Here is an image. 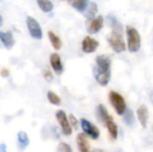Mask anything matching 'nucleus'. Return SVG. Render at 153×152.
Segmentation results:
<instances>
[{"mask_svg": "<svg viewBox=\"0 0 153 152\" xmlns=\"http://www.w3.org/2000/svg\"><path fill=\"white\" fill-rule=\"evenodd\" d=\"M96 82L101 86H107L111 79V58L106 55L96 57V66L93 68Z\"/></svg>", "mask_w": 153, "mask_h": 152, "instance_id": "f257e3e1", "label": "nucleus"}, {"mask_svg": "<svg viewBox=\"0 0 153 152\" xmlns=\"http://www.w3.org/2000/svg\"><path fill=\"white\" fill-rule=\"evenodd\" d=\"M126 36H127V47L131 53H136L141 48V35L138 30L128 25L126 26Z\"/></svg>", "mask_w": 153, "mask_h": 152, "instance_id": "f03ea898", "label": "nucleus"}, {"mask_svg": "<svg viewBox=\"0 0 153 152\" xmlns=\"http://www.w3.org/2000/svg\"><path fill=\"white\" fill-rule=\"evenodd\" d=\"M108 98L116 113L119 116H123L126 111V104L123 96L117 91L111 90L109 92Z\"/></svg>", "mask_w": 153, "mask_h": 152, "instance_id": "7ed1b4c3", "label": "nucleus"}, {"mask_svg": "<svg viewBox=\"0 0 153 152\" xmlns=\"http://www.w3.org/2000/svg\"><path fill=\"white\" fill-rule=\"evenodd\" d=\"M108 42L116 53H122L126 50V43L123 39V32L113 31L108 38Z\"/></svg>", "mask_w": 153, "mask_h": 152, "instance_id": "20e7f679", "label": "nucleus"}, {"mask_svg": "<svg viewBox=\"0 0 153 152\" xmlns=\"http://www.w3.org/2000/svg\"><path fill=\"white\" fill-rule=\"evenodd\" d=\"M80 124H81L82 129L86 136L90 137L92 140H98L100 138V132L99 128L96 125H94L91 122H90L89 120H87L85 118H82Z\"/></svg>", "mask_w": 153, "mask_h": 152, "instance_id": "39448f33", "label": "nucleus"}, {"mask_svg": "<svg viewBox=\"0 0 153 152\" xmlns=\"http://www.w3.org/2000/svg\"><path fill=\"white\" fill-rule=\"evenodd\" d=\"M26 24L29 30V33L31 38L35 39H41L43 37L42 30L39 23L31 16H28L26 19Z\"/></svg>", "mask_w": 153, "mask_h": 152, "instance_id": "423d86ee", "label": "nucleus"}, {"mask_svg": "<svg viewBox=\"0 0 153 152\" xmlns=\"http://www.w3.org/2000/svg\"><path fill=\"white\" fill-rule=\"evenodd\" d=\"M56 120L61 127V131H62L63 134L65 136L71 135L73 133V128L71 127V125L68 122V118H67L65 112L64 110H57L56 113Z\"/></svg>", "mask_w": 153, "mask_h": 152, "instance_id": "0eeeda50", "label": "nucleus"}, {"mask_svg": "<svg viewBox=\"0 0 153 152\" xmlns=\"http://www.w3.org/2000/svg\"><path fill=\"white\" fill-rule=\"evenodd\" d=\"M99 45H100V43L98 40H96L95 39H92L90 36H87L82 40V48L84 53L91 54L97 50V48L99 47Z\"/></svg>", "mask_w": 153, "mask_h": 152, "instance_id": "6e6552de", "label": "nucleus"}, {"mask_svg": "<svg viewBox=\"0 0 153 152\" xmlns=\"http://www.w3.org/2000/svg\"><path fill=\"white\" fill-rule=\"evenodd\" d=\"M0 41L7 50L12 49L15 44L13 35L11 31H0Z\"/></svg>", "mask_w": 153, "mask_h": 152, "instance_id": "1a4fd4ad", "label": "nucleus"}, {"mask_svg": "<svg viewBox=\"0 0 153 152\" xmlns=\"http://www.w3.org/2000/svg\"><path fill=\"white\" fill-rule=\"evenodd\" d=\"M136 113H137V117L139 119L140 124L142 125V126L143 128H146L147 125H148L149 117H150V113H149L148 107L146 105H141L138 108Z\"/></svg>", "mask_w": 153, "mask_h": 152, "instance_id": "9d476101", "label": "nucleus"}, {"mask_svg": "<svg viewBox=\"0 0 153 152\" xmlns=\"http://www.w3.org/2000/svg\"><path fill=\"white\" fill-rule=\"evenodd\" d=\"M103 24H104V19L101 15H99L98 17L92 19L87 30L91 34H96L102 29Z\"/></svg>", "mask_w": 153, "mask_h": 152, "instance_id": "9b49d317", "label": "nucleus"}, {"mask_svg": "<svg viewBox=\"0 0 153 152\" xmlns=\"http://www.w3.org/2000/svg\"><path fill=\"white\" fill-rule=\"evenodd\" d=\"M49 62H50V65L52 67V69L57 73V74H60L62 73L63 70H64V67H63V64H62V61H61V58H60V56L56 53H52L50 55V57H49Z\"/></svg>", "mask_w": 153, "mask_h": 152, "instance_id": "f8f14e48", "label": "nucleus"}, {"mask_svg": "<svg viewBox=\"0 0 153 152\" xmlns=\"http://www.w3.org/2000/svg\"><path fill=\"white\" fill-rule=\"evenodd\" d=\"M106 125V127L108 128V133L110 135V137L113 140H116L118 136V129H117V125H116V123L114 122V119L111 116H109L104 122H103Z\"/></svg>", "mask_w": 153, "mask_h": 152, "instance_id": "ddd939ff", "label": "nucleus"}, {"mask_svg": "<svg viewBox=\"0 0 153 152\" xmlns=\"http://www.w3.org/2000/svg\"><path fill=\"white\" fill-rule=\"evenodd\" d=\"M76 142L79 152H90V145L88 142V139L84 133H79L77 135Z\"/></svg>", "mask_w": 153, "mask_h": 152, "instance_id": "4468645a", "label": "nucleus"}, {"mask_svg": "<svg viewBox=\"0 0 153 152\" xmlns=\"http://www.w3.org/2000/svg\"><path fill=\"white\" fill-rule=\"evenodd\" d=\"M17 142H18V147L21 151L25 150L29 144H30V139L27 135V133L23 131H20L17 133Z\"/></svg>", "mask_w": 153, "mask_h": 152, "instance_id": "2eb2a0df", "label": "nucleus"}, {"mask_svg": "<svg viewBox=\"0 0 153 152\" xmlns=\"http://www.w3.org/2000/svg\"><path fill=\"white\" fill-rule=\"evenodd\" d=\"M71 5L78 12H84L89 4V0H70Z\"/></svg>", "mask_w": 153, "mask_h": 152, "instance_id": "dca6fc26", "label": "nucleus"}, {"mask_svg": "<svg viewBox=\"0 0 153 152\" xmlns=\"http://www.w3.org/2000/svg\"><path fill=\"white\" fill-rule=\"evenodd\" d=\"M48 39H49L50 43L53 46V47L56 50H59L62 47V41H61L60 38L53 31H48Z\"/></svg>", "mask_w": 153, "mask_h": 152, "instance_id": "f3484780", "label": "nucleus"}, {"mask_svg": "<svg viewBox=\"0 0 153 152\" xmlns=\"http://www.w3.org/2000/svg\"><path fill=\"white\" fill-rule=\"evenodd\" d=\"M108 23L110 24L113 31L123 32V26H122V24L113 15H108Z\"/></svg>", "mask_w": 153, "mask_h": 152, "instance_id": "a211bd4d", "label": "nucleus"}, {"mask_svg": "<svg viewBox=\"0 0 153 152\" xmlns=\"http://www.w3.org/2000/svg\"><path fill=\"white\" fill-rule=\"evenodd\" d=\"M39 7L45 13H49L53 10L54 5L50 0H36Z\"/></svg>", "mask_w": 153, "mask_h": 152, "instance_id": "6ab92c4d", "label": "nucleus"}, {"mask_svg": "<svg viewBox=\"0 0 153 152\" xmlns=\"http://www.w3.org/2000/svg\"><path fill=\"white\" fill-rule=\"evenodd\" d=\"M98 12V5L95 3H91L86 13H85V17L88 20H91L93 18H95V14Z\"/></svg>", "mask_w": 153, "mask_h": 152, "instance_id": "aec40b11", "label": "nucleus"}, {"mask_svg": "<svg viewBox=\"0 0 153 152\" xmlns=\"http://www.w3.org/2000/svg\"><path fill=\"white\" fill-rule=\"evenodd\" d=\"M47 98H48V101H49L51 104L55 105V106H59V105L61 104V99H60V98H59L54 91H52V90L48 91Z\"/></svg>", "mask_w": 153, "mask_h": 152, "instance_id": "412c9836", "label": "nucleus"}, {"mask_svg": "<svg viewBox=\"0 0 153 152\" xmlns=\"http://www.w3.org/2000/svg\"><path fill=\"white\" fill-rule=\"evenodd\" d=\"M124 115H125L124 119H125V122L126 123V125H129V126L134 125V116L133 111H131V110H126V111L125 112Z\"/></svg>", "mask_w": 153, "mask_h": 152, "instance_id": "4be33fe9", "label": "nucleus"}, {"mask_svg": "<svg viewBox=\"0 0 153 152\" xmlns=\"http://www.w3.org/2000/svg\"><path fill=\"white\" fill-rule=\"evenodd\" d=\"M56 152H73V150L69 144H67L65 142H61L56 147Z\"/></svg>", "mask_w": 153, "mask_h": 152, "instance_id": "5701e85b", "label": "nucleus"}, {"mask_svg": "<svg viewBox=\"0 0 153 152\" xmlns=\"http://www.w3.org/2000/svg\"><path fill=\"white\" fill-rule=\"evenodd\" d=\"M68 122L71 125V127H74V129H77L78 128V120L76 119V117L74 116V115H69V117H68Z\"/></svg>", "mask_w": 153, "mask_h": 152, "instance_id": "b1692460", "label": "nucleus"}, {"mask_svg": "<svg viewBox=\"0 0 153 152\" xmlns=\"http://www.w3.org/2000/svg\"><path fill=\"white\" fill-rule=\"evenodd\" d=\"M43 76L48 82H51L53 79V74L49 70H44L43 71Z\"/></svg>", "mask_w": 153, "mask_h": 152, "instance_id": "393cba45", "label": "nucleus"}, {"mask_svg": "<svg viewBox=\"0 0 153 152\" xmlns=\"http://www.w3.org/2000/svg\"><path fill=\"white\" fill-rule=\"evenodd\" d=\"M1 75H2L3 77H7V76L9 75V71H8L7 69H5V68L2 69V70H1Z\"/></svg>", "mask_w": 153, "mask_h": 152, "instance_id": "a878e982", "label": "nucleus"}, {"mask_svg": "<svg viewBox=\"0 0 153 152\" xmlns=\"http://www.w3.org/2000/svg\"><path fill=\"white\" fill-rule=\"evenodd\" d=\"M7 151V148L6 145L4 143H1L0 144V152H6Z\"/></svg>", "mask_w": 153, "mask_h": 152, "instance_id": "bb28decb", "label": "nucleus"}, {"mask_svg": "<svg viewBox=\"0 0 153 152\" xmlns=\"http://www.w3.org/2000/svg\"><path fill=\"white\" fill-rule=\"evenodd\" d=\"M92 152H105L104 151H102V150H100V149H97V150H94Z\"/></svg>", "mask_w": 153, "mask_h": 152, "instance_id": "cd10ccee", "label": "nucleus"}, {"mask_svg": "<svg viewBox=\"0 0 153 152\" xmlns=\"http://www.w3.org/2000/svg\"><path fill=\"white\" fill-rule=\"evenodd\" d=\"M3 24V18H2V16L0 15V26Z\"/></svg>", "mask_w": 153, "mask_h": 152, "instance_id": "c85d7f7f", "label": "nucleus"}]
</instances>
